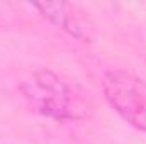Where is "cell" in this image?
I'll return each instance as SVG.
<instances>
[{
	"label": "cell",
	"instance_id": "obj_1",
	"mask_svg": "<svg viewBox=\"0 0 146 144\" xmlns=\"http://www.w3.org/2000/svg\"><path fill=\"white\" fill-rule=\"evenodd\" d=\"M19 88L36 112L54 120H83L94 112L83 93L48 68L33 71Z\"/></svg>",
	"mask_w": 146,
	"mask_h": 144
},
{
	"label": "cell",
	"instance_id": "obj_2",
	"mask_svg": "<svg viewBox=\"0 0 146 144\" xmlns=\"http://www.w3.org/2000/svg\"><path fill=\"white\" fill-rule=\"evenodd\" d=\"M102 90L126 122L146 132V81L126 70H109L102 76Z\"/></svg>",
	"mask_w": 146,
	"mask_h": 144
},
{
	"label": "cell",
	"instance_id": "obj_3",
	"mask_svg": "<svg viewBox=\"0 0 146 144\" xmlns=\"http://www.w3.org/2000/svg\"><path fill=\"white\" fill-rule=\"evenodd\" d=\"M39 14L48 19L51 24L60 27L61 31L68 32L83 42H92L95 37V27L88 15L78 7L65 2H44L33 5Z\"/></svg>",
	"mask_w": 146,
	"mask_h": 144
}]
</instances>
